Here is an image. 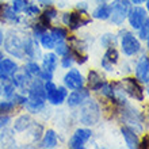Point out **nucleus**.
Wrapping results in <instances>:
<instances>
[{
	"label": "nucleus",
	"instance_id": "f257e3e1",
	"mask_svg": "<svg viewBox=\"0 0 149 149\" xmlns=\"http://www.w3.org/2000/svg\"><path fill=\"white\" fill-rule=\"evenodd\" d=\"M4 50L18 60H38L42 57L39 42L24 29H10L3 39Z\"/></svg>",
	"mask_w": 149,
	"mask_h": 149
},
{
	"label": "nucleus",
	"instance_id": "f03ea898",
	"mask_svg": "<svg viewBox=\"0 0 149 149\" xmlns=\"http://www.w3.org/2000/svg\"><path fill=\"white\" fill-rule=\"evenodd\" d=\"M102 117V110H100V104H99L95 99L90 98L80 106L79 111V121L84 126H95L100 121Z\"/></svg>",
	"mask_w": 149,
	"mask_h": 149
},
{
	"label": "nucleus",
	"instance_id": "7ed1b4c3",
	"mask_svg": "<svg viewBox=\"0 0 149 149\" xmlns=\"http://www.w3.org/2000/svg\"><path fill=\"white\" fill-rule=\"evenodd\" d=\"M119 117L125 126L133 129L136 133H142L144 130V115L137 109H134L132 104L126 103L125 106L119 107Z\"/></svg>",
	"mask_w": 149,
	"mask_h": 149
},
{
	"label": "nucleus",
	"instance_id": "20e7f679",
	"mask_svg": "<svg viewBox=\"0 0 149 149\" xmlns=\"http://www.w3.org/2000/svg\"><path fill=\"white\" fill-rule=\"evenodd\" d=\"M118 37H119V42H121V50L126 57H134L141 52V42L132 31L123 29L119 31Z\"/></svg>",
	"mask_w": 149,
	"mask_h": 149
},
{
	"label": "nucleus",
	"instance_id": "39448f33",
	"mask_svg": "<svg viewBox=\"0 0 149 149\" xmlns=\"http://www.w3.org/2000/svg\"><path fill=\"white\" fill-rule=\"evenodd\" d=\"M110 6V18L111 23L114 26H122L125 23L126 18H127V12H129L130 7L133 4L130 3L129 0H113Z\"/></svg>",
	"mask_w": 149,
	"mask_h": 149
},
{
	"label": "nucleus",
	"instance_id": "423d86ee",
	"mask_svg": "<svg viewBox=\"0 0 149 149\" xmlns=\"http://www.w3.org/2000/svg\"><path fill=\"white\" fill-rule=\"evenodd\" d=\"M119 88H121L123 92H125L127 96L133 98L134 100H138V102H142L144 98H145V94H144V88H142L141 83L138 81L137 79L134 77H123L119 81L115 83Z\"/></svg>",
	"mask_w": 149,
	"mask_h": 149
},
{
	"label": "nucleus",
	"instance_id": "0eeeda50",
	"mask_svg": "<svg viewBox=\"0 0 149 149\" xmlns=\"http://www.w3.org/2000/svg\"><path fill=\"white\" fill-rule=\"evenodd\" d=\"M43 87H45V94H46V100L50 103L52 106H61L65 99L68 96V88L64 86L57 87L53 83V80L50 81H43Z\"/></svg>",
	"mask_w": 149,
	"mask_h": 149
},
{
	"label": "nucleus",
	"instance_id": "6e6552de",
	"mask_svg": "<svg viewBox=\"0 0 149 149\" xmlns=\"http://www.w3.org/2000/svg\"><path fill=\"white\" fill-rule=\"evenodd\" d=\"M61 22H63L65 26H67L69 30L74 31V30H79L83 26H87L92 22L91 18H87V14H83V12H79L77 10L72 12H64L63 16H61Z\"/></svg>",
	"mask_w": 149,
	"mask_h": 149
},
{
	"label": "nucleus",
	"instance_id": "1a4fd4ad",
	"mask_svg": "<svg viewBox=\"0 0 149 149\" xmlns=\"http://www.w3.org/2000/svg\"><path fill=\"white\" fill-rule=\"evenodd\" d=\"M92 137V130L88 127H79L74 130V133L72 134V137L68 141V146L72 149H83L86 146V144L91 140Z\"/></svg>",
	"mask_w": 149,
	"mask_h": 149
},
{
	"label": "nucleus",
	"instance_id": "9d476101",
	"mask_svg": "<svg viewBox=\"0 0 149 149\" xmlns=\"http://www.w3.org/2000/svg\"><path fill=\"white\" fill-rule=\"evenodd\" d=\"M126 19L129 20L130 27L133 30H138L144 24V22L148 20V11L145 8L140 7V6H132L129 12H127Z\"/></svg>",
	"mask_w": 149,
	"mask_h": 149
},
{
	"label": "nucleus",
	"instance_id": "9b49d317",
	"mask_svg": "<svg viewBox=\"0 0 149 149\" xmlns=\"http://www.w3.org/2000/svg\"><path fill=\"white\" fill-rule=\"evenodd\" d=\"M64 81V87H67L68 90H77V88H81V87L86 86V79L81 74V72L79 69H73V68H69L68 72L64 74L63 77Z\"/></svg>",
	"mask_w": 149,
	"mask_h": 149
},
{
	"label": "nucleus",
	"instance_id": "f8f14e48",
	"mask_svg": "<svg viewBox=\"0 0 149 149\" xmlns=\"http://www.w3.org/2000/svg\"><path fill=\"white\" fill-rule=\"evenodd\" d=\"M91 96V92L88 88L86 87H81V88H77V90H73L71 94H68L65 102H67L68 107L71 109H77L86 102L87 99Z\"/></svg>",
	"mask_w": 149,
	"mask_h": 149
},
{
	"label": "nucleus",
	"instance_id": "ddd939ff",
	"mask_svg": "<svg viewBox=\"0 0 149 149\" xmlns=\"http://www.w3.org/2000/svg\"><path fill=\"white\" fill-rule=\"evenodd\" d=\"M134 72H136V79L141 84L148 86L149 83V58L148 54H141L140 58L136 63L134 67Z\"/></svg>",
	"mask_w": 149,
	"mask_h": 149
},
{
	"label": "nucleus",
	"instance_id": "4468645a",
	"mask_svg": "<svg viewBox=\"0 0 149 149\" xmlns=\"http://www.w3.org/2000/svg\"><path fill=\"white\" fill-rule=\"evenodd\" d=\"M19 71V65L15 60L8 58V57H3L0 60V80L6 81Z\"/></svg>",
	"mask_w": 149,
	"mask_h": 149
},
{
	"label": "nucleus",
	"instance_id": "2eb2a0df",
	"mask_svg": "<svg viewBox=\"0 0 149 149\" xmlns=\"http://www.w3.org/2000/svg\"><path fill=\"white\" fill-rule=\"evenodd\" d=\"M119 63V52L117 50L115 46H110L107 47L103 58L100 61V67L107 72H113L114 71V65H117Z\"/></svg>",
	"mask_w": 149,
	"mask_h": 149
},
{
	"label": "nucleus",
	"instance_id": "dca6fc26",
	"mask_svg": "<svg viewBox=\"0 0 149 149\" xmlns=\"http://www.w3.org/2000/svg\"><path fill=\"white\" fill-rule=\"evenodd\" d=\"M29 114H41L46 109V99L43 98H33V96H27V100L23 104Z\"/></svg>",
	"mask_w": 149,
	"mask_h": 149
},
{
	"label": "nucleus",
	"instance_id": "f3484780",
	"mask_svg": "<svg viewBox=\"0 0 149 149\" xmlns=\"http://www.w3.org/2000/svg\"><path fill=\"white\" fill-rule=\"evenodd\" d=\"M37 18H38L39 23H42L43 26L49 30V29L52 27V23H53L54 20H57V18H58V11H57V8L50 6V7L45 8V11L41 12Z\"/></svg>",
	"mask_w": 149,
	"mask_h": 149
},
{
	"label": "nucleus",
	"instance_id": "a211bd4d",
	"mask_svg": "<svg viewBox=\"0 0 149 149\" xmlns=\"http://www.w3.org/2000/svg\"><path fill=\"white\" fill-rule=\"evenodd\" d=\"M121 134L123 140H125L127 148L130 149H137L138 145H140V138H138V134L134 132L133 129H130L127 126H122L121 127Z\"/></svg>",
	"mask_w": 149,
	"mask_h": 149
},
{
	"label": "nucleus",
	"instance_id": "6ab92c4d",
	"mask_svg": "<svg viewBox=\"0 0 149 149\" xmlns=\"http://www.w3.org/2000/svg\"><path fill=\"white\" fill-rule=\"evenodd\" d=\"M39 148H46V149H52L56 148L58 145V136L53 129H47L43 132V137H41L39 140Z\"/></svg>",
	"mask_w": 149,
	"mask_h": 149
},
{
	"label": "nucleus",
	"instance_id": "aec40b11",
	"mask_svg": "<svg viewBox=\"0 0 149 149\" xmlns=\"http://www.w3.org/2000/svg\"><path fill=\"white\" fill-rule=\"evenodd\" d=\"M86 81H87V86H88V90L98 92V91L100 90L102 84L104 83V79H103V76L99 73L98 71L91 69V71L88 72V74H87Z\"/></svg>",
	"mask_w": 149,
	"mask_h": 149
},
{
	"label": "nucleus",
	"instance_id": "412c9836",
	"mask_svg": "<svg viewBox=\"0 0 149 149\" xmlns=\"http://www.w3.org/2000/svg\"><path fill=\"white\" fill-rule=\"evenodd\" d=\"M14 133V129H8V126L0 130V148H15L16 141Z\"/></svg>",
	"mask_w": 149,
	"mask_h": 149
},
{
	"label": "nucleus",
	"instance_id": "4be33fe9",
	"mask_svg": "<svg viewBox=\"0 0 149 149\" xmlns=\"http://www.w3.org/2000/svg\"><path fill=\"white\" fill-rule=\"evenodd\" d=\"M34 123V119L31 118L30 114H22L15 119V123H14V132L16 133H23V132H27L29 127Z\"/></svg>",
	"mask_w": 149,
	"mask_h": 149
},
{
	"label": "nucleus",
	"instance_id": "5701e85b",
	"mask_svg": "<svg viewBox=\"0 0 149 149\" xmlns=\"http://www.w3.org/2000/svg\"><path fill=\"white\" fill-rule=\"evenodd\" d=\"M41 58H42L41 68L54 73V71L57 69V67H58V56L56 54V53H52V52L47 50L46 54H43Z\"/></svg>",
	"mask_w": 149,
	"mask_h": 149
},
{
	"label": "nucleus",
	"instance_id": "b1692460",
	"mask_svg": "<svg viewBox=\"0 0 149 149\" xmlns=\"http://www.w3.org/2000/svg\"><path fill=\"white\" fill-rule=\"evenodd\" d=\"M23 72L26 74H27L29 77H31V79H36L39 76V72H41V65H39L37 61H34V60H29L27 63H26V65H24L23 68Z\"/></svg>",
	"mask_w": 149,
	"mask_h": 149
},
{
	"label": "nucleus",
	"instance_id": "393cba45",
	"mask_svg": "<svg viewBox=\"0 0 149 149\" xmlns=\"http://www.w3.org/2000/svg\"><path fill=\"white\" fill-rule=\"evenodd\" d=\"M92 18L99 20H107L110 18V6L106 3H100L92 12Z\"/></svg>",
	"mask_w": 149,
	"mask_h": 149
},
{
	"label": "nucleus",
	"instance_id": "a878e982",
	"mask_svg": "<svg viewBox=\"0 0 149 149\" xmlns=\"http://www.w3.org/2000/svg\"><path fill=\"white\" fill-rule=\"evenodd\" d=\"M49 34L53 37L56 42H60V41H65L68 37V30L65 27H61V26H54V27L49 29Z\"/></svg>",
	"mask_w": 149,
	"mask_h": 149
},
{
	"label": "nucleus",
	"instance_id": "bb28decb",
	"mask_svg": "<svg viewBox=\"0 0 149 149\" xmlns=\"http://www.w3.org/2000/svg\"><path fill=\"white\" fill-rule=\"evenodd\" d=\"M118 42V36L117 34H113V33H106L100 37V46L107 49L110 46H115Z\"/></svg>",
	"mask_w": 149,
	"mask_h": 149
},
{
	"label": "nucleus",
	"instance_id": "cd10ccee",
	"mask_svg": "<svg viewBox=\"0 0 149 149\" xmlns=\"http://www.w3.org/2000/svg\"><path fill=\"white\" fill-rule=\"evenodd\" d=\"M38 42L45 50H53V47H54V45H56V41L53 39V37H52L47 31L43 33L42 36L39 37Z\"/></svg>",
	"mask_w": 149,
	"mask_h": 149
},
{
	"label": "nucleus",
	"instance_id": "c85d7f7f",
	"mask_svg": "<svg viewBox=\"0 0 149 149\" xmlns=\"http://www.w3.org/2000/svg\"><path fill=\"white\" fill-rule=\"evenodd\" d=\"M27 132L30 133V137L33 138V142H37L41 140V137H42L43 126L41 125V123H38V122H34V123L29 127Z\"/></svg>",
	"mask_w": 149,
	"mask_h": 149
},
{
	"label": "nucleus",
	"instance_id": "c756f323",
	"mask_svg": "<svg viewBox=\"0 0 149 149\" xmlns=\"http://www.w3.org/2000/svg\"><path fill=\"white\" fill-rule=\"evenodd\" d=\"M23 12H24V16H26V18L34 19V18H37V16L41 14V8H39L38 4L30 3V1H29V4L26 6V8L23 10Z\"/></svg>",
	"mask_w": 149,
	"mask_h": 149
},
{
	"label": "nucleus",
	"instance_id": "7c9ffc66",
	"mask_svg": "<svg viewBox=\"0 0 149 149\" xmlns=\"http://www.w3.org/2000/svg\"><path fill=\"white\" fill-rule=\"evenodd\" d=\"M16 92L15 86L11 83V80H6L1 84V95L4 96V99H11L12 95Z\"/></svg>",
	"mask_w": 149,
	"mask_h": 149
},
{
	"label": "nucleus",
	"instance_id": "2f4dec72",
	"mask_svg": "<svg viewBox=\"0 0 149 149\" xmlns=\"http://www.w3.org/2000/svg\"><path fill=\"white\" fill-rule=\"evenodd\" d=\"M54 53L60 57H63V56H67L71 53V46L68 45L65 41H60V42H56L54 45Z\"/></svg>",
	"mask_w": 149,
	"mask_h": 149
},
{
	"label": "nucleus",
	"instance_id": "473e14b6",
	"mask_svg": "<svg viewBox=\"0 0 149 149\" xmlns=\"http://www.w3.org/2000/svg\"><path fill=\"white\" fill-rule=\"evenodd\" d=\"M99 91H100L103 96H104L106 99H109L110 102H113L114 100V84L113 83L104 81L102 84V87H100V90Z\"/></svg>",
	"mask_w": 149,
	"mask_h": 149
},
{
	"label": "nucleus",
	"instance_id": "72a5a7b5",
	"mask_svg": "<svg viewBox=\"0 0 149 149\" xmlns=\"http://www.w3.org/2000/svg\"><path fill=\"white\" fill-rule=\"evenodd\" d=\"M15 109H16L15 103L12 102V100H10V99H4V100L0 102V115L1 114H10L15 110Z\"/></svg>",
	"mask_w": 149,
	"mask_h": 149
},
{
	"label": "nucleus",
	"instance_id": "f704fd0d",
	"mask_svg": "<svg viewBox=\"0 0 149 149\" xmlns=\"http://www.w3.org/2000/svg\"><path fill=\"white\" fill-rule=\"evenodd\" d=\"M148 38H149V19L145 20L144 24L138 29V39L148 42Z\"/></svg>",
	"mask_w": 149,
	"mask_h": 149
},
{
	"label": "nucleus",
	"instance_id": "c9c22d12",
	"mask_svg": "<svg viewBox=\"0 0 149 149\" xmlns=\"http://www.w3.org/2000/svg\"><path fill=\"white\" fill-rule=\"evenodd\" d=\"M27 4H29V0H11V8L15 12H18V14L23 12V10L26 8Z\"/></svg>",
	"mask_w": 149,
	"mask_h": 149
},
{
	"label": "nucleus",
	"instance_id": "e433bc0d",
	"mask_svg": "<svg viewBox=\"0 0 149 149\" xmlns=\"http://www.w3.org/2000/svg\"><path fill=\"white\" fill-rule=\"evenodd\" d=\"M73 64H74V58H73V56H72V53H69V54H67V56H63V58L60 61V65H61L64 69L72 68Z\"/></svg>",
	"mask_w": 149,
	"mask_h": 149
},
{
	"label": "nucleus",
	"instance_id": "4c0bfd02",
	"mask_svg": "<svg viewBox=\"0 0 149 149\" xmlns=\"http://www.w3.org/2000/svg\"><path fill=\"white\" fill-rule=\"evenodd\" d=\"M12 121V117L10 114H1L0 115V130L4 129V127H7Z\"/></svg>",
	"mask_w": 149,
	"mask_h": 149
},
{
	"label": "nucleus",
	"instance_id": "58836bf2",
	"mask_svg": "<svg viewBox=\"0 0 149 149\" xmlns=\"http://www.w3.org/2000/svg\"><path fill=\"white\" fill-rule=\"evenodd\" d=\"M38 77L41 79L42 81H50V80H53V72H49V71H46V69H41Z\"/></svg>",
	"mask_w": 149,
	"mask_h": 149
},
{
	"label": "nucleus",
	"instance_id": "ea45409f",
	"mask_svg": "<svg viewBox=\"0 0 149 149\" xmlns=\"http://www.w3.org/2000/svg\"><path fill=\"white\" fill-rule=\"evenodd\" d=\"M76 10H77L79 12L87 14V11H88V4H87L86 1H80V3H77V6H76Z\"/></svg>",
	"mask_w": 149,
	"mask_h": 149
},
{
	"label": "nucleus",
	"instance_id": "a19ab883",
	"mask_svg": "<svg viewBox=\"0 0 149 149\" xmlns=\"http://www.w3.org/2000/svg\"><path fill=\"white\" fill-rule=\"evenodd\" d=\"M37 3H38L39 7H50L53 6V0H37Z\"/></svg>",
	"mask_w": 149,
	"mask_h": 149
},
{
	"label": "nucleus",
	"instance_id": "79ce46f5",
	"mask_svg": "<svg viewBox=\"0 0 149 149\" xmlns=\"http://www.w3.org/2000/svg\"><path fill=\"white\" fill-rule=\"evenodd\" d=\"M132 69H133V67H132V64L130 63H123L122 64V71H125L126 73H130Z\"/></svg>",
	"mask_w": 149,
	"mask_h": 149
},
{
	"label": "nucleus",
	"instance_id": "37998d69",
	"mask_svg": "<svg viewBox=\"0 0 149 149\" xmlns=\"http://www.w3.org/2000/svg\"><path fill=\"white\" fill-rule=\"evenodd\" d=\"M138 148H148V134H145V137L142 138V141L140 142V145H138Z\"/></svg>",
	"mask_w": 149,
	"mask_h": 149
},
{
	"label": "nucleus",
	"instance_id": "c03bdc74",
	"mask_svg": "<svg viewBox=\"0 0 149 149\" xmlns=\"http://www.w3.org/2000/svg\"><path fill=\"white\" fill-rule=\"evenodd\" d=\"M130 3L133 4V6H138V4H142V3H145L146 0H129Z\"/></svg>",
	"mask_w": 149,
	"mask_h": 149
},
{
	"label": "nucleus",
	"instance_id": "a18cd8bd",
	"mask_svg": "<svg viewBox=\"0 0 149 149\" xmlns=\"http://www.w3.org/2000/svg\"><path fill=\"white\" fill-rule=\"evenodd\" d=\"M3 39H4V33H3V30L0 29V46L3 45Z\"/></svg>",
	"mask_w": 149,
	"mask_h": 149
},
{
	"label": "nucleus",
	"instance_id": "49530a36",
	"mask_svg": "<svg viewBox=\"0 0 149 149\" xmlns=\"http://www.w3.org/2000/svg\"><path fill=\"white\" fill-rule=\"evenodd\" d=\"M3 57H4V53H3V52H1V49H0V60L3 58Z\"/></svg>",
	"mask_w": 149,
	"mask_h": 149
},
{
	"label": "nucleus",
	"instance_id": "de8ad7c7",
	"mask_svg": "<svg viewBox=\"0 0 149 149\" xmlns=\"http://www.w3.org/2000/svg\"><path fill=\"white\" fill-rule=\"evenodd\" d=\"M99 1H100V3H104V1H107V0H99Z\"/></svg>",
	"mask_w": 149,
	"mask_h": 149
},
{
	"label": "nucleus",
	"instance_id": "09e8293b",
	"mask_svg": "<svg viewBox=\"0 0 149 149\" xmlns=\"http://www.w3.org/2000/svg\"><path fill=\"white\" fill-rule=\"evenodd\" d=\"M0 96H1V84H0Z\"/></svg>",
	"mask_w": 149,
	"mask_h": 149
},
{
	"label": "nucleus",
	"instance_id": "8fccbe9b",
	"mask_svg": "<svg viewBox=\"0 0 149 149\" xmlns=\"http://www.w3.org/2000/svg\"><path fill=\"white\" fill-rule=\"evenodd\" d=\"M0 3H1V0H0Z\"/></svg>",
	"mask_w": 149,
	"mask_h": 149
}]
</instances>
